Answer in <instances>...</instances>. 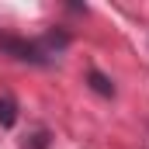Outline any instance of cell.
Wrapping results in <instances>:
<instances>
[{
  "mask_svg": "<svg viewBox=\"0 0 149 149\" xmlns=\"http://www.w3.org/2000/svg\"><path fill=\"white\" fill-rule=\"evenodd\" d=\"M0 52L3 56H14L21 63H49L52 56L42 49L38 38H17V35H3L0 31Z\"/></svg>",
  "mask_w": 149,
  "mask_h": 149,
  "instance_id": "6da1fadb",
  "label": "cell"
},
{
  "mask_svg": "<svg viewBox=\"0 0 149 149\" xmlns=\"http://www.w3.org/2000/svg\"><path fill=\"white\" fill-rule=\"evenodd\" d=\"M87 87H90L94 94H101V97H114V83H111V76H104L101 70H87Z\"/></svg>",
  "mask_w": 149,
  "mask_h": 149,
  "instance_id": "7a4b0ae2",
  "label": "cell"
},
{
  "mask_svg": "<svg viewBox=\"0 0 149 149\" xmlns=\"http://www.w3.org/2000/svg\"><path fill=\"white\" fill-rule=\"evenodd\" d=\"M17 121V104L10 101V97H0V125L7 128V125H14Z\"/></svg>",
  "mask_w": 149,
  "mask_h": 149,
  "instance_id": "3957f363",
  "label": "cell"
},
{
  "mask_svg": "<svg viewBox=\"0 0 149 149\" xmlns=\"http://www.w3.org/2000/svg\"><path fill=\"white\" fill-rule=\"evenodd\" d=\"M21 149H49V132L38 128V132H31V135H24Z\"/></svg>",
  "mask_w": 149,
  "mask_h": 149,
  "instance_id": "277c9868",
  "label": "cell"
}]
</instances>
